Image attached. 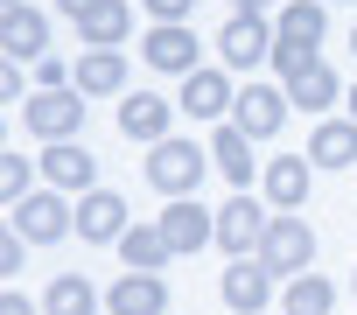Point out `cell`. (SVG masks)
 Masks as SVG:
<instances>
[{
	"mask_svg": "<svg viewBox=\"0 0 357 315\" xmlns=\"http://www.w3.org/2000/svg\"><path fill=\"white\" fill-rule=\"evenodd\" d=\"M204 169H211V147H197V140H175V133H168V140L147 147V183H154L168 203L190 197V190L204 183Z\"/></svg>",
	"mask_w": 357,
	"mask_h": 315,
	"instance_id": "cell-1",
	"label": "cell"
},
{
	"mask_svg": "<svg viewBox=\"0 0 357 315\" xmlns=\"http://www.w3.org/2000/svg\"><path fill=\"white\" fill-rule=\"evenodd\" d=\"M252 259H259L266 273H287V280H294V273H308V266H315V231H308L294 210H280V217L266 224V238H259V252H252Z\"/></svg>",
	"mask_w": 357,
	"mask_h": 315,
	"instance_id": "cell-2",
	"label": "cell"
},
{
	"mask_svg": "<svg viewBox=\"0 0 357 315\" xmlns=\"http://www.w3.org/2000/svg\"><path fill=\"white\" fill-rule=\"evenodd\" d=\"M273 29H266V15L259 8H238L231 22H225V36H218V56H225V70H259L266 56H273Z\"/></svg>",
	"mask_w": 357,
	"mask_h": 315,
	"instance_id": "cell-3",
	"label": "cell"
},
{
	"mask_svg": "<svg viewBox=\"0 0 357 315\" xmlns=\"http://www.w3.org/2000/svg\"><path fill=\"white\" fill-rule=\"evenodd\" d=\"M22 119H29V133L36 140H77V126H84V91L70 84V91H43V98H29L22 105Z\"/></svg>",
	"mask_w": 357,
	"mask_h": 315,
	"instance_id": "cell-4",
	"label": "cell"
},
{
	"mask_svg": "<svg viewBox=\"0 0 357 315\" xmlns=\"http://www.w3.org/2000/svg\"><path fill=\"white\" fill-rule=\"evenodd\" d=\"M15 231H22L29 245H56L63 231H77V210L63 203V190H36V197L15 203Z\"/></svg>",
	"mask_w": 357,
	"mask_h": 315,
	"instance_id": "cell-5",
	"label": "cell"
},
{
	"mask_svg": "<svg viewBox=\"0 0 357 315\" xmlns=\"http://www.w3.org/2000/svg\"><path fill=\"white\" fill-rule=\"evenodd\" d=\"M231 126L252 133V140H273L287 126V84H245L238 105H231Z\"/></svg>",
	"mask_w": 357,
	"mask_h": 315,
	"instance_id": "cell-6",
	"label": "cell"
},
{
	"mask_svg": "<svg viewBox=\"0 0 357 315\" xmlns=\"http://www.w3.org/2000/svg\"><path fill=\"white\" fill-rule=\"evenodd\" d=\"M133 224H126V197L119 190H84L77 197V238H91V245H119Z\"/></svg>",
	"mask_w": 357,
	"mask_h": 315,
	"instance_id": "cell-7",
	"label": "cell"
},
{
	"mask_svg": "<svg viewBox=\"0 0 357 315\" xmlns=\"http://www.w3.org/2000/svg\"><path fill=\"white\" fill-rule=\"evenodd\" d=\"M266 224H273V217H266L252 197H231V203L218 210V245H225L231 259H252V252H259V238H266Z\"/></svg>",
	"mask_w": 357,
	"mask_h": 315,
	"instance_id": "cell-8",
	"label": "cell"
},
{
	"mask_svg": "<svg viewBox=\"0 0 357 315\" xmlns=\"http://www.w3.org/2000/svg\"><path fill=\"white\" fill-rule=\"evenodd\" d=\"M147 63L168 70V77H190V70H204V43H197L183 22H154V36H147Z\"/></svg>",
	"mask_w": 357,
	"mask_h": 315,
	"instance_id": "cell-9",
	"label": "cell"
},
{
	"mask_svg": "<svg viewBox=\"0 0 357 315\" xmlns=\"http://www.w3.org/2000/svg\"><path fill=\"white\" fill-rule=\"evenodd\" d=\"M43 183H50V190H63V197L98 190V154H84L77 140H56V147L43 154Z\"/></svg>",
	"mask_w": 357,
	"mask_h": 315,
	"instance_id": "cell-10",
	"label": "cell"
},
{
	"mask_svg": "<svg viewBox=\"0 0 357 315\" xmlns=\"http://www.w3.org/2000/svg\"><path fill=\"white\" fill-rule=\"evenodd\" d=\"M161 238H168V252H204V245H218V217L190 197H175L161 210Z\"/></svg>",
	"mask_w": 357,
	"mask_h": 315,
	"instance_id": "cell-11",
	"label": "cell"
},
{
	"mask_svg": "<svg viewBox=\"0 0 357 315\" xmlns=\"http://www.w3.org/2000/svg\"><path fill=\"white\" fill-rule=\"evenodd\" d=\"M0 49H8V63H43L50 56V15L43 8L0 15Z\"/></svg>",
	"mask_w": 357,
	"mask_h": 315,
	"instance_id": "cell-12",
	"label": "cell"
},
{
	"mask_svg": "<svg viewBox=\"0 0 357 315\" xmlns=\"http://www.w3.org/2000/svg\"><path fill=\"white\" fill-rule=\"evenodd\" d=\"M308 176H315L308 154H273L266 176H259V190H266L273 210H301V203H308Z\"/></svg>",
	"mask_w": 357,
	"mask_h": 315,
	"instance_id": "cell-13",
	"label": "cell"
},
{
	"mask_svg": "<svg viewBox=\"0 0 357 315\" xmlns=\"http://www.w3.org/2000/svg\"><path fill=\"white\" fill-rule=\"evenodd\" d=\"M175 105H183L190 119H218V126H225V112L238 105V91L225 84V70H190V77H183V98H175Z\"/></svg>",
	"mask_w": 357,
	"mask_h": 315,
	"instance_id": "cell-14",
	"label": "cell"
},
{
	"mask_svg": "<svg viewBox=\"0 0 357 315\" xmlns=\"http://www.w3.org/2000/svg\"><path fill=\"white\" fill-rule=\"evenodd\" d=\"M266 301H273V273H266L259 259H231V266H225V308L259 315Z\"/></svg>",
	"mask_w": 357,
	"mask_h": 315,
	"instance_id": "cell-15",
	"label": "cell"
},
{
	"mask_svg": "<svg viewBox=\"0 0 357 315\" xmlns=\"http://www.w3.org/2000/svg\"><path fill=\"white\" fill-rule=\"evenodd\" d=\"M211 162H218V169H225V183H238V190H245L252 176H266V169H259V154H252V133H238L231 119L211 133Z\"/></svg>",
	"mask_w": 357,
	"mask_h": 315,
	"instance_id": "cell-16",
	"label": "cell"
},
{
	"mask_svg": "<svg viewBox=\"0 0 357 315\" xmlns=\"http://www.w3.org/2000/svg\"><path fill=\"white\" fill-rule=\"evenodd\" d=\"M105 308L112 315H168V287H161V273H126V280H112Z\"/></svg>",
	"mask_w": 357,
	"mask_h": 315,
	"instance_id": "cell-17",
	"label": "cell"
},
{
	"mask_svg": "<svg viewBox=\"0 0 357 315\" xmlns=\"http://www.w3.org/2000/svg\"><path fill=\"white\" fill-rule=\"evenodd\" d=\"M308 162L315 169H357V119H322L308 140Z\"/></svg>",
	"mask_w": 357,
	"mask_h": 315,
	"instance_id": "cell-18",
	"label": "cell"
},
{
	"mask_svg": "<svg viewBox=\"0 0 357 315\" xmlns=\"http://www.w3.org/2000/svg\"><path fill=\"white\" fill-rule=\"evenodd\" d=\"M77 91H84V98H112V91H126V56H119V49H84V63H77Z\"/></svg>",
	"mask_w": 357,
	"mask_h": 315,
	"instance_id": "cell-19",
	"label": "cell"
},
{
	"mask_svg": "<svg viewBox=\"0 0 357 315\" xmlns=\"http://www.w3.org/2000/svg\"><path fill=\"white\" fill-rule=\"evenodd\" d=\"M273 36H280V43H301V49H322V36H329V15H322V0H287Z\"/></svg>",
	"mask_w": 357,
	"mask_h": 315,
	"instance_id": "cell-20",
	"label": "cell"
},
{
	"mask_svg": "<svg viewBox=\"0 0 357 315\" xmlns=\"http://www.w3.org/2000/svg\"><path fill=\"white\" fill-rule=\"evenodd\" d=\"M119 133H126V140H147V147L168 140V98H147V91L126 98V105H119Z\"/></svg>",
	"mask_w": 357,
	"mask_h": 315,
	"instance_id": "cell-21",
	"label": "cell"
},
{
	"mask_svg": "<svg viewBox=\"0 0 357 315\" xmlns=\"http://www.w3.org/2000/svg\"><path fill=\"white\" fill-rule=\"evenodd\" d=\"M43 315H98V287L84 273H56L43 294Z\"/></svg>",
	"mask_w": 357,
	"mask_h": 315,
	"instance_id": "cell-22",
	"label": "cell"
},
{
	"mask_svg": "<svg viewBox=\"0 0 357 315\" xmlns=\"http://www.w3.org/2000/svg\"><path fill=\"white\" fill-rule=\"evenodd\" d=\"M336 98H343V84H336L329 63H315V70H301V77L287 84V105H301V112H329Z\"/></svg>",
	"mask_w": 357,
	"mask_h": 315,
	"instance_id": "cell-23",
	"label": "cell"
},
{
	"mask_svg": "<svg viewBox=\"0 0 357 315\" xmlns=\"http://www.w3.org/2000/svg\"><path fill=\"white\" fill-rule=\"evenodd\" d=\"M119 259H126L133 273H154V266H168L175 252H168V238H161V224H133V231L119 238Z\"/></svg>",
	"mask_w": 357,
	"mask_h": 315,
	"instance_id": "cell-24",
	"label": "cell"
},
{
	"mask_svg": "<svg viewBox=\"0 0 357 315\" xmlns=\"http://www.w3.org/2000/svg\"><path fill=\"white\" fill-rule=\"evenodd\" d=\"M126 29H133V15H126V0H105L98 15H84V22H77V36H84L91 49H119V43H126Z\"/></svg>",
	"mask_w": 357,
	"mask_h": 315,
	"instance_id": "cell-25",
	"label": "cell"
},
{
	"mask_svg": "<svg viewBox=\"0 0 357 315\" xmlns=\"http://www.w3.org/2000/svg\"><path fill=\"white\" fill-rule=\"evenodd\" d=\"M336 308V287L322 273H294L287 280V315H329Z\"/></svg>",
	"mask_w": 357,
	"mask_h": 315,
	"instance_id": "cell-26",
	"label": "cell"
},
{
	"mask_svg": "<svg viewBox=\"0 0 357 315\" xmlns=\"http://www.w3.org/2000/svg\"><path fill=\"white\" fill-rule=\"evenodd\" d=\"M36 169L43 162H29V154H8V162H0V203H22V197H36Z\"/></svg>",
	"mask_w": 357,
	"mask_h": 315,
	"instance_id": "cell-27",
	"label": "cell"
},
{
	"mask_svg": "<svg viewBox=\"0 0 357 315\" xmlns=\"http://www.w3.org/2000/svg\"><path fill=\"white\" fill-rule=\"evenodd\" d=\"M315 63H322L315 49H301V43H273V70H280V84H294V77L315 70Z\"/></svg>",
	"mask_w": 357,
	"mask_h": 315,
	"instance_id": "cell-28",
	"label": "cell"
},
{
	"mask_svg": "<svg viewBox=\"0 0 357 315\" xmlns=\"http://www.w3.org/2000/svg\"><path fill=\"white\" fill-rule=\"evenodd\" d=\"M22 245H29L22 231H8V238H0V273H22Z\"/></svg>",
	"mask_w": 357,
	"mask_h": 315,
	"instance_id": "cell-29",
	"label": "cell"
},
{
	"mask_svg": "<svg viewBox=\"0 0 357 315\" xmlns=\"http://www.w3.org/2000/svg\"><path fill=\"white\" fill-rule=\"evenodd\" d=\"M190 8H197V0H147V15H154V22H183Z\"/></svg>",
	"mask_w": 357,
	"mask_h": 315,
	"instance_id": "cell-30",
	"label": "cell"
},
{
	"mask_svg": "<svg viewBox=\"0 0 357 315\" xmlns=\"http://www.w3.org/2000/svg\"><path fill=\"white\" fill-rule=\"evenodd\" d=\"M0 98H29V84H22V63H0Z\"/></svg>",
	"mask_w": 357,
	"mask_h": 315,
	"instance_id": "cell-31",
	"label": "cell"
},
{
	"mask_svg": "<svg viewBox=\"0 0 357 315\" xmlns=\"http://www.w3.org/2000/svg\"><path fill=\"white\" fill-rule=\"evenodd\" d=\"M0 315H36V301H29V294H15V287H8V294H0Z\"/></svg>",
	"mask_w": 357,
	"mask_h": 315,
	"instance_id": "cell-32",
	"label": "cell"
},
{
	"mask_svg": "<svg viewBox=\"0 0 357 315\" xmlns=\"http://www.w3.org/2000/svg\"><path fill=\"white\" fill-rule=\"evenodd\" d=\"M56 8H63L70 22H84V15H98V8H105V0H56Z\"/></svg>",
	"mask_w": 357,
	"mask_h": 315,
	"instance_id": "cell-33",
	"label": "cell"
},
{
	"mask_svg": "<svg viewBox=\"0 0 357 315\" xmlns=\"http://www.w3.org/2000/svg\"><path fill=\"white\" fill-rule=\"evenodd\" d=\"M343 98H350V119H357V84H350V91H343Z\"/></svg>",
	"mask_w": 357,
	"mask_h": 315,
	"instance_id": "cell-34",
	"label": "cell"
},
{
	"mask_svg": "<svg viewBox=\"0 0 357 315\" xmlns=\"http://www.w3.org/2000/svg\"><path fill=\"white\" fill-rule=\"evenodd\" d=\"M350 49H357V29H350Z\"/></svg>",
	"mask_w": 357,
	"mask_h": 315,
	"instance_id": "cell-35",
	"label": "cell"
},
{
	"mask_svg": "<svg viewBox=\"0 0 357 315\" xmlns=\"http://www.w3.org/2000/svg\"><path fill=\"white\" fill-rule=\"evenodd\" d=\"M245 8H259V0H245Z\"/></svg>",
	"mask_w": 357,
	"mask_h": 315,
	"instance_id": "cell-36",
	"label": "cell"
},
{
	"mask_svg": "<svg viewBox=\"0 0 357 315\" xmlns=\"http://www.w3.org/2000/svg\"><path fill=\"white\" fill-rule=\"evenodd\" d=\"M322 8H329V0H322Z\"/></svg>",
	"mask_w": 357,
	"mask_h": 315,
	"instance_id": "cell-37",
	"label": "cell"
}]
</instances>
